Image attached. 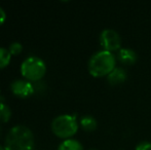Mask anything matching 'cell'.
Returning <instances> with one entry per match:
<instances>
[{
	"label": "cell",
	"mask_w": 151,
	"mask_h": 150,
	"mask_svg": "<svg viewBox=\"0 0 151 150\" xmlns=\"http://www.w3.org/2000/svg\"><path fill=\"white\" fill-rule=\"evenodd\" d=\"M34 135L25 126H16L8 131L4 141L5 150H34Z\"/></svg>",
	"instance_id": "obj_1"
},
{
	"label": "cell",
	"mask_w": 151,
	"mask_h": 150,
	"mask_svg": "<svg viewBox=\"0 0 151 150\" xmlns=\"http://www.w3.org/2000/svg\"><path fill=\"white\" fill-rule=\"evenodd\" d=\"M116 68V57L108 50H99L88 60V69L93 77L108 76Z\"/></svg>",
	"instance_id": "obj_2"
},
{
	"label": "cell",
	"mask_w": 151,
	"mask_h": 150,
	"mask_svg": "<svg viewBox=\"0 0 151 150\" xmlns=\"http://www.w3.org/2000/svg\"><path fill=\"white\" fill-rule=\"evenodd\" d=\"M52 131L57 137L70 139L77 133L78 122L74 115L62 114L55 117L52 121Z\"/></svg>",
	"instance_id": "obj_3"
},
{
	"label": "cell",
	"mask_w": 151,
	"mask_h": 150,
	"mask_svg": "<svg viewBox=\"0 0 151 150\" xmlns=\"http://www.w3.org/2000/svg\"><path fill=\"white\" fill-rule=\"evenodd\" d=\"M46 72L45 63L38 57H28L21 65V73L30 81L40 80Z\"/></svg>",
	"instance_id": "obj_4"
},
{
	"label": "cell",
	"mask_w": 151,
	"mask_h": 150,
	"mask_svg": "<svg viewBox=\"0 0 151 150\" xmlns=\"http://www.w3.org/2000/svg\"><path fill=\"white\" fill-rule=\"evenodd\" d=\"M100 43L105 50L113 52L121 48V37L117 31L105 29L100 34Z\"/></svg>",
	"instance_id": "obj_5"
},
{
	"label": "cell",
	"mask_w": 151,
	"mask_h": 150,
	"mask_svg": "<svg viewBox=\"0 0 151 150\" xmlns=\"http://www.w3.org/2000/svg\"><path fill=\"white\" fill-rule=\"evenodd\" d=\"M10 90L14 96L19 98H27L34 93V88L30 81L17 79L10 83Z\"/></svg>",
	"instance_id": "obj_6"
},
{
	"label": "cell",
	"mask_w": 151,
	"mask_h": 150,
	"mask_svg": "<svg viewBox=\"0 0 151 150\" xmlns=\"http://www.w3.org/2000/svg\"><path fill=\"white\" fill-rule=\"evenodd\" d=\"M117 60L123 65H133L137 62L138 55L133 48L121 47L117 52Z\"/></svg>",
	"instance_id": "obj_7"
},
{
	"label": "cell",
	"mask_w": 151,
	"mask_h": 150,
	"mask_svg": "<svg viewBox=\"0 0 151 150\" xmlns=\"http://www.w3.org/2000/svg\"><path fill=\"white\" fill-rule=\"evenodd\" d=\"M127 78V73L123 68L120 67H116L109 75L107 76V80L110 84L112 85H117L124 82Z\"/></svg>",
	"instance_id": "obj_8"
},
{
	"label": "cell",
	"mask_w": 151,
	"mask_h": 150,
	"mask_svg": "<svg viewBox=\"0 0 151 150\" xmlns=\"http://www.w3.org/2000/svg\"><path fill=\"white\" fill-rule=\"evenodd\" d=\"M80 126L86 132H93L97 128L98 122L96 118L91 115H84L80 119Z\"/></svg>",
	"instance_id": "obj_9"
},
{
	"label": "cell",
	"mask_w": 151,
	"mask_h": 150,
	"mask_svg": "<svg viewBox=\"0 0 151 150\" xmlns=\"http://www.w3.org/2000/svg\"><path fill=\"white\" fill-rule=\"evenodd\" d=\"M58 150H83V146L75 139H67L59 145Z\"/></svg>",
	"instance_id": "obj_10"
},
{
	"label": "cell",
	"mask_w": 151,
	"mask_h": 150,
	"mask_svg": "<svg viewBox=\"0 0 151 150\" xmlns=\"http://www.w3.org/2000/svg\"><path fill=\"white\" fill-rule=\"evenodd\" d=\"M12 55L5 47H0V69L5 68L10 62Z\"/></svg>",
	"instance_id": "obj_11"
},
{
	"label": "cell",
	"mask_w": 151,
	"mask_h": 150,
	"mask_svg": "<svg viewBox=\"0 0 151 150\" xmlns=\"http://www.w3.org/2000/svg\"><path fill=\"white\" fill-rule=\"evenodd\" d=\"M12 117V110L4 103H0V121L7 122Z\"/></svg>",
	"instance_id": "obj_12"
},
{
	"label": "cell",
	"mask_w": 151,
	"mask_h": 150,
	"mask_svg": "<svg viewBox=\"0 0 151 150\" xmlns=\"http://www.w3.org/2000/svg\"><path fill=\"white\" fill-rule=\"evenodd\" d=\"M22 50H23V45L20 42H12L9 45V47H8L10 55H19L22 52Z\"/></svg>",
	"instance_id": "obj_13"
},
{
	"label": "cell",
	"mask_w": 151,
	"mask_h": 150,
	"mask_svg": "<svg viewBox=\"0 0 151 150\" xmlns=\"http://www.w3.org/2000/svg\"><path fill=\"white\" fill-rule=\"evenodd\" d=\"M135 150H151V142L148 141H142L136 146Z\"/></svg>",
	"instance_id": "obj_14"
},
{
	"label": "cell",
	"mask_w": 151,
	"mask_h": 150,
	"mask_svg": "<svg viewBox=\"0 0 151 150\" xmlns=\"http://www.w3.org/2000/svg\"><path fill=\"white\" fill-rule=\"evenodd\" d=\"M6 20V12L3 8L0 6V25H2Z\"/></svg>",
	"instance_id": "obj_15"
},
{
	"label": "cell",
	"mask_w": 151,
	"mask_h": 150,
	"mask_svg": "<svg viewBox=\"0 0 151 150\" xmlns=\"http://www.w3.org/2000/svg\"><path fill=\"white\" fill-rule=\"evenodd\" d=\"M0 150H5V149H4V147H2L1 145H0Z\"/></svg>",
	"instance_id": "obj_16"
},
{
	"label": "cell",
	"mask_w": 151,
	"mask_h": 150,
	"mask_svg": "<svg viewBox=\"0 0 151 150\" xmlns=\"http://www.w3.org/2000/svg\"><path fill=\"white\" fill-rule=\"evenodd\" d=\"M91 150H97V149H91Z\"/></svg>",
	"instance_id": "obj_17"
}]
</instances>
